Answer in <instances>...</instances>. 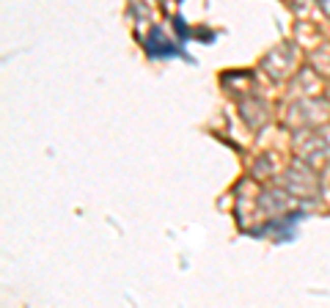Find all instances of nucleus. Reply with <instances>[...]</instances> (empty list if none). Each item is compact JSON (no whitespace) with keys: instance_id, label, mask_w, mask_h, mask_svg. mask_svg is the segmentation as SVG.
Masks as SVG:
<instances>
[]
</instances>
